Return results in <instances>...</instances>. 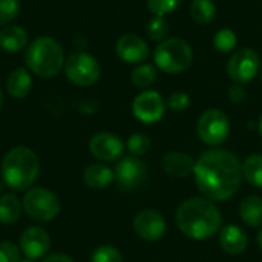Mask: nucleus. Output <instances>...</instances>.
<instances>
[{
	"mask_svg": "<svg viewBox=\"0 0 262 262\" xmlns=\"http://www.w3.org/2000/svg\"><path fill=\"white\" fill-rule=\"evenodd\" d=\"M134 232L137 233L138 238L147 243H155L160 241L167 229L164 216L158 210L146 209L141 210L135 215L134 218Z\"/></svg>",
	"mask_w": 262,
	"mask_h": 262,
	"instance_id": "f8f14e48",
	"label": "nucleus"
},
{
	"mask_svg": "<svg viewBox=\"0 0 262 262\" xmlns=\"http://www.w3.org/2000/svg\"><path fill=\"white\" fill-rule=\"evenodd\" d=\"M20 252L14 243H0V262H20Z\"/></svg>",
	"mask_w": 262,
	"mask_h": 262,
	"instance_id": "2f4dec72",
	"label": "nucleus"
},
{
	"mask_svg": "<svg viewBox=\"0 0 262 262\" xmlns=\"http://www.w3.org/2000/svg\"><path fill=\"white\" fill-rule=\"evenodd\" d=\"M256 243H258V246H259V249L262 250V229L258 232V236H256Z\"/></svg>",
	"mask_w": 262,
	"mask_h": 262,
	"instance_id": "c9c22d12",
	"label": "nucleus"
},
{
	"mask_svg": "<svg viewBox=\"0 0 262 262\" xmlns=\"http://www.w3.org/2000/svg\"><path fill=\"white\" fill-rule=\"evenodd\" d=\"M6 89L14 98H25L32 89V77L28 69L17 68L6 78Z\"/></svg>",
	"mask_w": 262,
	"mask_h": 262,
	"instance_id": "aec40b11",
	"label": "nucleus"
},
{
	"mask_svg": "<svg viewBox=\"0 0 262 262\" xmlns=\"http://www.w3.org/2000/svg\"><path fill=\"white\" fill-rule=\"evenodd\" d=\"M258 130H259V134L262 135V115L259 117V121H258Z\"/></svg>",
	"mask_w": 262,
	"mask_h": 262,
	"instance_id": "e433bc0d",
	"label": "nucleus"
},
{
	"mask_svg": "<svg viewBox=\"0 0 262 262\" xmlns=\"http://www.w3.org/2000/svg\"><path fill=\"white\" fill-rule=\"evenodd\" d=\"M259 72H261V78H262V63H261V69H259Z\"/></svg>",
	"mask_w": 262,
	"mask_h": 262,
	"instance_id": "ea45409f",
	"label": "nucleus"
},
{
	"mask_svg": "<svg viewBox=\"0 0 262 262\" xmlns=\"http://www.w3.org/2000/svg\"><path fill=\"white\" fill-rule=\"evenodd\" d=\"M25 61L31 72L43 78L55 77L64 68V52L61 45L48 35L35 38L25 52Z\"/></svg>",
	"mask_w": 262,
	"mask_h": 262,
	"instance_id": "20e7f679",
	"label": "nucleus"
},
{
	"mask_svg": "<svg viewBox=\"0 0 262 262\" xmlns=\"http://www.w3.org/2000/svg\"><path fill=\"white\" fill-rule=\"evenodd\" d=\"M155 64L167 74H180L189 69L193 61L190 45L178 37L163 40L154 51Z\"/></svg>",
	"mask_w": 262,
	"mask_h": 262,
	"instance_id": "39448f33",
	"label": "nucleus"
},
{
	"mask_svg": "<svg viewBox=\"0 0 262 262\" xmlns=\"http://www.w3.org/2000/svg\"><path fill=\"white\" fill-rule=\"evenodd\" d=\"M89 150L94 158L103 163H114L123 158L124 144L117 135L109 134V132H100L91 138Z\"/></svg>",
	"mask_w": 262,
	"mask_h": 262,
	"instance_id": "ddd939ff",
	"label": "nucleus"
},
{
	"mask_svg": "<svg viewBox=\"0 0 262 262\" xmlns=\"http://www.w3.org/2000/svg\"><path fill=\"white\" fill-rule=\"evenodd\" d=\"M189 104H190V97L186 92H173L167 98V106L172 111H178V112L184 111L189 107Z\"/></svg>",
	"mask_w": 262,
	"mask_h": 262,
	"instance_id": "473e14b6",
	"label": "nucleus"
},
{
	"mask_svg": "<svg viewBox=\"0 0 262 262\" xmlns=\"http://www.w3.org/2000/svg\"><path fill=\"white\" fill-rule=\"evenodd\" d=\"M175 221L180 232L193 239L206 241L220 233L223 216L216 204L204 196H195L183 201L175 213Z\"/></svg>",
	"mask_w": 262,
	"mask_h": 262,
	"instance_id": "f03ea898",
	"label": "nucleus"
},
{
	"mask_svg": "<svg viewBox=\"0 0 262 262\" xmlns=\"http://www.w3.org/2000/svg\"><path fill=\"white\" fill-rule=\"evenodd\" d=\"M23 209L26 215L38 223L54 220L60 212V201L51 190L45 187L29 189L23 198Z\"/></svg>",
	"mask_w": 262,
	"mask_h": 262,
	"instance_id": "6e6552de",
	"label": "nucleus"
},
{
	"mask_svg": "<svg viewBox=\"0 0 262 262\" xmlns=\"http://www.w3.org/2000/svg\"><path fill=\"white\" fill-rule=\"evenodd\" d=\"M161 167L167 175L173 178H187L193 173L195 160L189 154L172 150L161 158Z\"/></svg>",
	"mask_w": 262,
	"mask_h": 262,
	"instance_id": "f3484780",
	"label": "nucleus"
},
{
	"mask_svg": "<svg viewBox=\"0 0 262 262\" xmlns=\"http://www.w3.org/2000/svg\"><path fill=\"white\" fill-rule=\"evenodd\" d=\"M2 103H3V95H2V91H0V107H2Z\"/></svg>",
	"mask_w": 262,
	"mask_h": 262,
	"instance_id": "4c0bfd02",
	"label": "nucleus"
},
{
	"mask_svg": "<svg viewBox=\"0 0 262 262\" xmlns=\"http://www.w3.org/2000/svg\"><path fill=\"white\" fill-rule=\"evenodd\" d=\"M239 216L244 224L253 229L262 227V198L250 195L239 204Z\"/></svg>",
	"mask_w": 262,
	"mask_h": 262,
	"instance_id": "412c9836",
	"label": "nucleus"
},
{
	"mask_svg": "<svg viewBox=\"0 0 262 262\" xmlns=\"http://www.w3.org/2000/svg\"><path fill=\"white\" fill-rule=\"evenodd\" d=\"M220 247L229 255H243L249 247L247 233L236 224H227L220 230Z\"/></svg>",
	"mask_w": 262,
	"mask_h": 262,
	"instance_id": "dca6fc26",
	"label": "nucleus"
},
{
	"mask_svg": "<svg viewBox=\"0 0 262 262\" xmlns=\"http://www.w3.org/2000/svg\"><path fill=\"white\" fill-rule=\"evenodd\" d=\"M229 98H230V101L232 103H241L244 98H246V92H244V88L241 86V84H235V86H232L230 88V91H229Z\"/></svg>",
	"mask_w": 262,
	"mask_h": 262,
	"instance_id": "72a5a7b5",
	"label": "nucleus"
},
{
	"mask_svg": "<svg viewBox=\"0 0 262 262\" xmlns=\"http://www.w3.org/2000/svg\"><path fill=\"white\" fill-rule=\"evenodd\" d=\"M91 262H123V256L112 246H100L94 250Z\"/></svg>",
	"mask_w": 262,
	"mask_h": 262,
	"instance_id": "c85d7f7f",
	"label": "nucleus"
},
{
	"mask_svg": "<svg viewBox=\"0 0 262 262\" xmlns=\"http://www.w3.org/2000/svg\"><path fill=\"white\" fill-rule=\"evenodd\" d=\"M152 147V141L146 134H134L127 140V150L134 157H143L146 155Z\"/></svg>",
	"mask_w": 262,
	"mask_h": 262,
	"instance_id": "a878e982",
	"label": "nucleus"
},
{
	"mask_svg": "<svg viewBox=\"0 0 262 262\" xmlns=\"http://www.w3.org/2000/svg\"><path fill=\"white\" fill-rule=\"evenodd\" d=\"M193 177L201 195L223 203L236 195L243 183V166L238 157L224 149H209L195 161Z\"/></svg>",
	"mask_w": 262,
	"mask_h": 262,
	"instance_id": "f257e3e1",
	"label": "nucleus"
},
{
	"mask_svg": "<svg viewBox=\"0 0 262 262\" xmlns=\"http://www.w3.org/2000/svg\"><path fill=\"white\" fill-rule=\"evenodd\" d=\"M115 181L121 190H135L138 189L146 177H147V169L144 161L140 157L127 155L118 160L115 166Z\"/></svg>",
	"mask_w": 262,
	"mask_h": 262,
	"instance_id": "9d476101",
	"label": "nucleus"
},
{
	"mask_svg": "<svg viewBox=\"0 0 262 262\" xmlns=\"http://www.w3.org/2000/svg\"><path fill=\"white\" fill-rule=\"evenodd\" d=\"M236 34L232 29H220L213 37V46L220 52H230L236 46Z\"/></svg>",
	"mask_w": 262,
	"mask_h": 262,
	"instance_id": "bb28decb",
	"label": "nucleus"
},
{
	"mask_svg": "<svg viewBox=\"0 0 262 262\" xmlns=\"http://www.w3.org/2000/svg\"><path fill=\"white\" fill-rule=\"evenodd\" d=\"M20 11V0H0V26L9 25Z\"/></svg>",
	"mask_w": 262,
	"mask_h": 262,
	"instance_id": "c756f323",
	"label": "nucleus"
},
{
	"mask_svg": "<svg viewBox=\"0 0 262 262\" xmlns=\"http://www.w3.org/2000/svg\"><path fill=\"white\" fill-rule=\"evenodd\" d=\"M64 74L72 84L88 88L98 81L101 75V66L91 54L74 52L64 61Z\"/></svg>",
	"mask_w": 262,
	"mask_h": 262,
	"instance_id": "423d86ee",
	"label": "nucleus"
},
{
	"mask_svg": "<svg viewBox=\"0 0 262 262\" xmlns=\"http://www.w3.org/2000/svg\"><path fill=\"white\" fill-rule=\"evenodd\" d=\"M117 55L126 63H141L149 57V46L147 43L135 35V34H124L115 43Z\"/></svg>",
	"mask_w": 262,
	"mask_h": 262,
	"instance_id": "2eb2a0df",
	"label": "nucleus"
},
{
	"mask_svg": "<svg viewBox=\"0 0 262 262\" xmlns=\"http://www.w3.org/2000/svg\"><path fill=\"white\" fill-rule=\"evenodd\" d=\"M21 215V204L12 193H6L0 198V223L14 224Z\"/></svg>",
	"mask_w": 262,
	"mask_h": 262,
	"instance_id": "5701e85b",
	"label": "nucleus"
},
{
	"mask_svg": "<svg viewBox=\"0 0 262 262\" xmlns=\"http://www.w3.org/2000/svg\"><path fill=\"white\" fill-rule=\"evenodd\" d=\"M241 166H243V178L249 184L262 189V154L249 155L244 160V163H241Z\"/></svg>",
	"mask_w": 262,
	"mask_h": 262,
	"instance_id": "4be33fe9",
	"label": "nucleus"
},
{
	"mask_svg": "<svg viewBox=\"0 0 262 262\" xmlns=\"http://www.w3.org/2000/svg\"><path fill=\"white\" fill-rule=\"evenodd\" d=\"M40 161L34 150L25 146H17L8 150L2 160L0 172L5 184L17 192L28 190L37 180Z\"/></svg>",
	"mask_w": 262,
	"mask_h": 262,
	"instance_id": "7ed1b4c3",
	"label": "nucleus"
},
{
	"mask_svg": "<svg viewBox=\"0 0 262 262\" xmlns=\"http://www.w3.org/2000/svg\"><path fill=\"white\" fill-rule=\"evenodd\" d=\"M190 15L200 25H209L216 15V6L212 0H193L190 3Z\"/></svg>",
	"mask_w": 262,
	"mask_h": 262,
	"instance_id": "b1692460",
	"label": "nucleus"
},
{
	"mask_svg": "<svg viewBox=\"0 0 262 262\" xmlns=\"http://www.w3.org/2000/svg\"><path fill=\"white\" fill-rule=\"evenodd\" d=\"M166 103L157 91H144L138 94L132 103V112L137 120L144 124H154L164 117Z\"/></svg>",
	"mask_w": 262,
	"mask_h": 262,
	"instance_id": "9b49d317",
	"label": "nucleus"
},
{
	"mask_svg": "<svg viewBox=\"0 0 262 262\" xmlns=\"http://www.w3.org/2000/svg\"><path fill=\"white\" fill-rule=\"evenodd\" d=\"M20 262H34V261H32V259H28V258H26V259H23V261H20Z\"/></svg>",
	"mask_w": 262,
	"mask_h": 262,
	"instance_id": "58836bf2",
	"label": "nucleus"
},
{
	"mask_svg": "<svg viewBox=\"0 0 262 262\" xmlns=\"http://www.w3.org/2000/svg\"><path fill=\"white\" fill-rule=\"evenodd\" d=\"M196 134L200 140L210 146H221L230 134V121L229 117L220 109H207L204 111L196 123Z\"/></svg>",
	"mask_w": 262,
	"mask_h": 262,
	"instance_id": "0eeeda50",
	"label": "nucleus"
},
{
	"mask_svg": "<svg viewBox=\"0 0 262 262\" xmlns=\"http://www.w3.org/2000/svg\"><path fill=\"white\" fill-rule=\"evenodd\" d=\"M28 45V32L18 25H6L0 29V49L5 52H20Z\"/></svg>",
	"mask_w": 262,
	"mask_h": 262,
	"instance_id": "a211bd4d",
	"label": "nucleus"
},
{
	"mask_svg": "<svg viewBox=\"0 0 262 262\" xmlns=\"http://www.w3.org/2000/svg\"><path fill=\"white\" fill-rule=\"evenodd\" d=\"M147 35L155 41L166 40V37L169 35V23L163 17L155 15V18L147 23Z\"/></svg>",
	"mask_w": 262,
	"mask_h": 262,
	"instance_id": "cd10ccee",
	"label": "nucleus"
},
{
	"mask_svg": "<svg viewBox=\"0 0 262 262\" xmlns=\"http://www.w3.org/2000/svg\"><path fill=\"white\" fill-rule=\"evenodd\" d=\"M261 69V58L256 51L243 48L233 52L227 63V74L236 84H246L256 77Z\"/></svg>",
	"mask_w": 262,
	"mask_h": 262,
	"instance_id": "1a4fd4ad",
	"label": "nucleus"
},
{
	"mask_svg": "<svg viewBox=\"0 0 262 262\" xmlns=\"http://www.w3.org/2000/svg\"><path fill=\"white\" fill-rule=\"evenodd\" d=\"M157 80V69L152 64H140L132 71V83L137 88L146 89L149 86L154 84V81Z\"/></svg>",
	"mask_w": 262,
	"mask_h": 262,
	"instance_id": "393cba45",
	"label": "nucleus"
},
{
	"mask_svg": "<svg viewBox=\"0 0 262 262\" xmlns=\"http://www.w3.org/2000/svg\"><path fill=\"white\" fill-rule=\"evenodd\" d=\"M183 0H147V8L152 14L157 17H164L166 14H170L175 11Z\"/></svg>",
	"mask_w": 262,
	"mask_h": 262,
	"instance_id": "7c9ffc66",
	"label": "nucleus"
},
{
	"mask_svg": "<svg viewBox=\"0 0 262 262\" xmlns=\"http://www.w3.org/2000/svg\"><path fill=\"white\" fill-rule=\"evenodd\" d=\"M51 246V239L46 230L41 227H29L21 233L20 238V250L28 259L43 258Z\"/></svg>",
	"mask_w": 262,
	"mask_h": 262,
	"instance_id": "4468645a",
	"label": "nucleus"
},
{
	"mask_svg": "<svg viewBox=\"0 0 262 262\" xmlns=\"http://www.w3.org/2000/svg\"><path fill=\"white\" fill-rule=\"evenodd\" d=\"M83 180L88 187L95 189V190H103L115 180V173L109 166L91 164L86 167V170L83 173Z\"/></svg>",
	"mask_w": 262,
	"mask_h": 262,
	"instance_id": "6ab92c4d",
	"label": "nucleus"
},
{
	"mask_svg": "<svg viewBox=\"0 0 262 262\" xmlns=\"http://www.w3.org/2000/svg\"><path fill=\"white\" fill-rule=\"evenodd\" d=\"M41 262H75L72 258L66 256V255H60V253H54V255H49L46 256Z\"/></svg>",
	"mask_w": 262,
	"mask_h": 262,
	"instance_id": "f704fd0d",
	"label": "nucleus"
}]
</instances>
